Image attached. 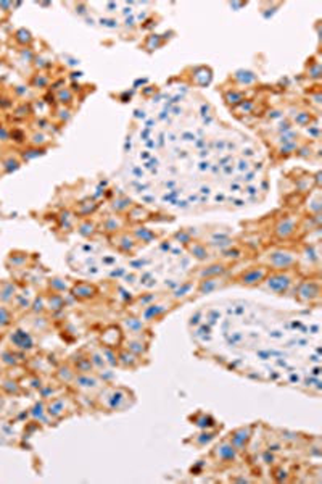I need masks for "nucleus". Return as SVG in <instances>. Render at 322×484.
Returning <instances> with one entry per match:
<instances>
[{"label":"nucleus","instance_id":"nucleus-2","mask_svg":"<svg viewBox=\"0 0 322 484\" xmlns=\"http://www.w3.org/2000/svg\"><path fill=\"white\" fill-rule=\"evenodd\" d=\"M269 275L268 268L264 267H251L248 270H245L240 276H238V281L243 286H248V288H253V286H258L259 283H263L266 276Z\"/></svg>","mask_w":322,"mask_h":484},{"label":"nucleus","instance_id":"nucleus-1","mask_svg":"<svg viewBox=\"0 0 322 484\" xmlns=\"http://www.w3.org/2000/svg\"><path fill=\"white\" fill-rule=\"evenodd\" d=\"M297 262V257L289 250H274L268 255V263L274 270H289Z\"/></svg>","mask_w":322,"mask_h":484},{"label":"nucleus","instance_id":"nucleus-7","mask_svg":"<svg viewBox=\"0 0 322 484\" xmlns=\"http://www.w3.org/2000/svg\"><path fill=\"white\" fill-rule=\"evenodd\" d=\"M297 229V224L290 218H285V220L280 221L277 226H276V234L280 237V239H287V237H290L293 233H295Z\"/></svg>","mask_w":322,"mask_h":484},{"label":"nucleus","instance_id":"nucleus-12","mask_svg":"<svg viewBox=\"0 0 322 484\" xmlns=\"http://www.w3.org/2000/svg\"><path fill=\"white\" fill-rule=\"evenodd\" d=\"M163 312H164V309H163L161 305H150V307H147V310L143 312V315H145L147 322H150V320H152L153 317L156 318V317L163 315Z\"/></svg>","mask_w":322,"mask_h":484},{"label":"nucleus","instance_id":"nucleus-8","mask_svg":"<svg viewBox=\"0 0 322 484\" xmlns=\"http://www.w3.org/2000/svg\"><path fill=\"white\" fill-rule=\"evenodd\" d=\"M298 296H300V299L305 296L306 297L305 302H311L313 299L319 297V286L313 284V283H303L298 289Z\"/></svg>","mask_w":322,"mask_h":484},{"label":"nucleus","instance_id":"nucleus-10","mask_svg":"<svg viewBox=\"0 0 322 484\" xmlns=\"http://www.w3.org/2000/svg\"><path fill=\"white\" fill-rule=\"evenodd\" d=\"M74 292H76L74 296H76L78 299H92L95 294H97V291H95L94 286L92 284H86V283L76 286Z\"/></svg>","mask_w":322,"mask_h":484},{"label":"nucleus","instance_id":"nucleus-11","mask_svg":"<svg viewBox=\"0 0 322 484\" xmlns=\"http://www.w3.org/2000/svg\"><path fill=\"white\" fill-rule=\"evenodd\" d=\"M224 271H225L224 265H211V267H208L207 270L202 273V276H207V278L215 276V278H217V276H221Z\"/></svg>","mask_w":322,"mask_h":484},{"label":"nucleus","instance_id":"nucleus-4","mask_svg":"<svg viewBox=\"0 0 322 484\" xmlns=\"http://www.w3.org/2000/svg\"><path fill=\"white\" fill-rule=\"evenodd\" d=\"M73 383L76 384V387H79V389H86V391L97 389V387H100V384H102L100 379L91 373H76Z\"/></svg>","mask_w":322,"mask_h":484},{"label":"nucleus","instance_id":"nucleus-9","mask_svg":"<svg viewBox=\"0 0 322 484\" xmlns=\"http://www.w3.org/2000/svg\"><path fill=\"white\" fill-rule=\"evenodd\" d=\"M66 410V400L63 397L53 399L49 405H47V413L50 415L52 418H60L63 417V413Z\"/></svg>","mask_w":322,"mask_h":484},{"label":"nucleus","instance_id":"nucleus-5","mask_svg":"<svg viewBox=\"0 0 322 484\" xmlns=\"http://www.w3.org/2000/svg\"><path fill=\"white\" fill-rule=\"evenodd\" d=\"M250 438H251V428L250 426L238 428V429H235L234 433H230V441L229 442L237 449V452H238V451H243V449L246 447Z\"/></svg>","mask_w":322,"mask_h":484},{"label":"nucleus","instance_id":"nucleus-3","mask_svg":"<svg viewBox=\"0 0 322 484\" xmlns=\"http://www.w3.org/2000/svg\"><path fill=\"white\" fill-rule=\"evenodd\" d=\"M264 283H266V288H268L269 291L282 294V292H285L287 289L290 288L292 276L287 275V273H274V275L266 276Z\"/></svg>","mask_w":322,"mask_h":484},{"label":"nucleus","instance_id":"nucleus-6","mask_svg":"<svg viewBox=\"0 0 322 484\" xmlns=\"http://www.w3.org/2000/svg\"><path fill=\"white\" fill-rule=\"evenodd\" d=\"M215 455L221 462H234L237 459V449L229 441H224L215 449Z\"/></svg>","mask_w":322,"mask_h":484}]
</instances>
